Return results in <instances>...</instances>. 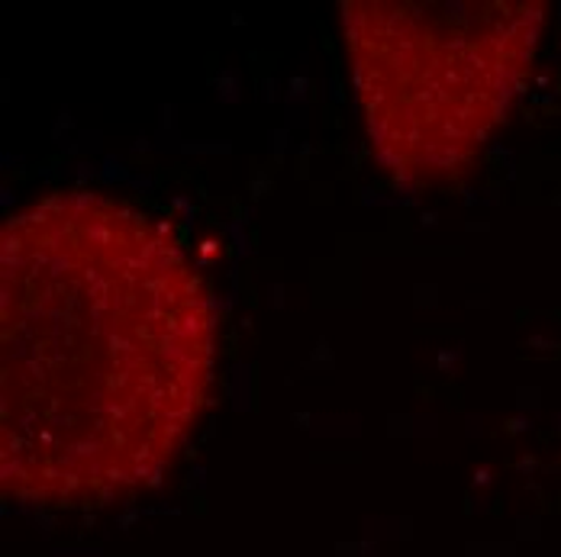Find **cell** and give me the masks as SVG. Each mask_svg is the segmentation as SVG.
I'll list each match as a JSON object with an SVG mask.
<instances>
[{
	"mask_svg": "<svg viewBox=\"0 0 561 557\" xmlns=\"http://www.w3.org/2000/svg\"><path fill=\"white\" fill-rule=\"evenodd\" d=\"M217 364V310L169 229L123 200L49 194L0 232V484L101 506L162 480Z\"/></svg>",
	"mask_w": 561,
	"mask_h": 557,
	"instance_id": "1",
	"label": "cell"
},
{
	"mask_svg": "<svg viewBox=\"0 0 561 557\" xmlns=\"http://www.w3.org/2000/svg\"><path fill=\"white\" fill-rule=\"evenodd\" d=\"M339 10L371 149L410 187L471 167L546 30L536 0H345Z\"/></svg>",
	"mask_w": 561,
	"mask_h": 557,
	"instance_id": "2",
	"label": "cell"
}]
</instances>
